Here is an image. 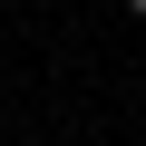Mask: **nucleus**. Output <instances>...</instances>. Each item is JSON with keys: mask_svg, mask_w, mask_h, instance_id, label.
<instances>
[{"mask_svg": "<svg viewBox=\"0 0 146 146\" xmlns=\"http://www.w3.org/2000/svg\"><path fill=\"white\" fill-rule=\"evenodd\" d=\"M127 10H136V20H146V0H127Z\"/></svg>", "mask_w": 146, "mask_h": 146, "instance_id": "1", "label": "nucleus"}]
</instances>
